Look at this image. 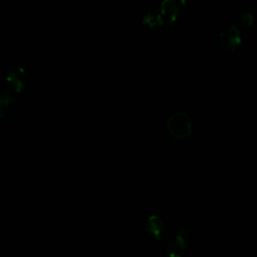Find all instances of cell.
<instances>
[{
    "instance_id": "1",
    "label": "cell",
    "mask_w": 257,
    "mask_h": 257,
    "mask_svg": "<svg viewBox=\"0 0 257 257\" xmlns=\"http://www.w3.org/2000/svg\"><path fill=\"white\" fill-rule=\"evenodd\" d=\"M167 130L176 139H187L192 135L193 120L187 112H175L167 120Z\"/></svg>"
},
{
    "instance_id": "2",
    "label": "cell",
    "mask_w": 257,
    "mask_h": 257,
    "mask_svg": "<svg viewBox=\"0 0 257 257\" xmlns=\"http://www.w3.org/2000/svg\"><path fill=\"white\" fill-rule=\"evenodd\" d=\"M185 6L186 0H163L160 12L163 16L164 23L173 25L182 14Z\"/></svg>"
},
{
    "instance_id": "3",
    "label": "cell",
    "mask_w": 257,
    "mask_h": 257,
    "mask_svg": "<svg viewBox=\"0 0 257 257\" xmlns=\"http://www.w3.org/2000/svg\"><path fill=\"white\" fill-rule=\"evenodd\" d=\"M242 43L241 32L232 24L225 28L219 35L220 46L227 51L236 50Z\"/></svg>"
},
{
    "instance_id": "4",
    "label": "cell",
    "mask_w": 257,
    "mask_h": 257,
    "mask_svg": "<svg viewBox=\"0 0 257 257\" xmlns=\"http://www.w3.org/2000/svg\"><path fill=\"white\" fill-rule=\"evenodd\" d=\"M6 81L13 91L21 92L26 87L28 81L27 72L23 67H14L9 71L6 77Z\"/></svg>"
},
{
    "instance_id": "5",
    "label": "cell",
    "mask_w": 257,
    "mask_h": 257,
    "mask_svg": "<svg viewBox=\"0 0 257 257\" xmlns=\"http://www.w3.org/2000/svg\"><path fill=\"white\" fill-rule=\"evenodd\" d=\"M166 222L158 215H152L146 222V232L155 241L161 240L166 234Z\"/></svg>"
},
{
    "instance_id": "6",
    "label": "cell",
    "mask_w": 257,
    "mask_h": 257,
    "mask_svg": "<svg viewBox=\"0 0 257 257\" xmlns=\"http://www.w3.org/2000/svg\"><path fill=\"white\" fill-rule=\"evenodd\" d=\"M185 250L186 240L178 235L169 238L164 247V252L167 257H183Z\"/></svg>"
},
{
    "instance_id": "7",
    "label": "cell",
    "mask_w": 257,
    "mask_h": 257,
    "mask_svg": "<svg viewBox=\"0 0 257 257\" xmlns=\"http://www.w3.org/2000/svg\"><path fill=\"white\" fill-rule=\"evenodd\" d=\"M16 105L17 101L10 91H0V117L5 118L10 116L14 112Z\"/></svg>"
},
{
    "instance_id": "8",
    "label": "cell",
    "mask_w": 257,
    "mask_h": 257,
    "mask_svg": "<svg viewBox=\"0 0 257 257\" xmlns=\"http://www.w3.org/2000/svg\"><path fill=\"white\" fill-rule=\"evenodd\" d=\"M254 23V16L249 11H243L239 13L232 22V25L240 30H246L250 28Z\"/></svg>"
},
{
    "instance_id": "9",
    "label": "cell",
    "mask_w": 257,
    "mask_h": 257,
    "mask_svg": "<svg viewBox=\"0 0 257 257\" xmlns=\"http://www.w3.org/2000/svg\"><path fill=\"white\" fill-rule=\"evenodd\" d=\"M142 24L149 29H156L165 23H164V19L161 12L151 11L143 17Z\"/></svg>"
},
{
    "instance_id": "10",
    "label": "cell",
    "mask_w": 257,
    "mask_h": 257,
    "mask_svg": "<svg viewBox=\"0 0 257 257\" xmlns=\"http://www.w3.org/2000/svg\"><path fill=\"white\" fill-rule=\"evenodd\" d=\"M192 233H193V225L189 220L183 221L182 223L179 224V226L177 228V235L178 236H180L181 238L186 240V239L190 238Z\"/></svg>"
}]
</instances>
